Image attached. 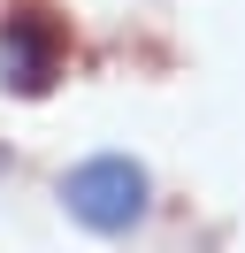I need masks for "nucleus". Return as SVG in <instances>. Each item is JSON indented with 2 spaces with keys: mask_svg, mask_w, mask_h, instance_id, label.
<instances>
[{
  "mask_svg": "<svg viewBox=\"0 0 245 253\" xmlns=\"http://www.w3.org/2000/svg\"><path fill=\"white\" fill-rule=\"evenodd\" d=\"M54 69H61L54 23H39V16H8L0 23V84H8V92L39 100L46 84H54Z\"/></svg>",
  "mask_w": 245,
  "mask_h": 253,
  "instance_id": "2",
  "label": "nucleus"
},
{
  "mask_svg": "<svg viewBox=\"0 0 245 253\" xmlns=\"http://www.w3.org/2000/svg\"><path fill=\"white\" fill-rule=\"evenodd\" d=\"M0 176H8V146H0Z\"/></svg>",
  "mask_w": 245,
  "mask_h": 253,
  "instance_id": "3",
  "label": "nucleus"
},
{
  "mask_svg": "<svg viewBox=\"0 0 245 253\" xmlns=\"http://www.w3.org/2000/svg\"><path fill=\"white\" fill-rule=\"evenodd\" d=\"M61 207H69V222H84L92 238H130L138 222L153 215V176H146V161H130V154H84L61 176Z\"/></svg>",
  "mask_w": 245,
  "mask_h": 253,
  "instance_id": "1",
  "label": "nucleus"
}]
</instances>
